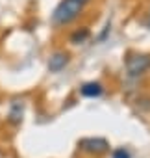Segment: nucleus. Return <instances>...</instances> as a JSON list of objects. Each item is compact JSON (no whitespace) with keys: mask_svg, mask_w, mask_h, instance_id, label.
Returning a JSON list of instances; mask_svg holds the SVG:
<instances>
[{"mask_svg":"<svg viewBox=\"0 0 150 158\" xmlns=\"http://www.w3.org/2000/svg\"><path fill=\"white\" fill-rule=\"evenodd\" d=\"M82 8L84 4H80L78 0H61L52 13V23L57 26H65L82 13Z\"/></svg>","mask_w":150,"mask_h":158,"instance_id":"1","label":"nucleus"},{"mask_svg":"<svg viewBox=\"0 0 150 158\" xmlns=\"http://www.w3.org/2000/svg\"><path fill=\"white\" fill-rule=\"evenodd\" d=\"M78 145L82 147V151L91 152V154H102V152H106L108 147H109L104 138H85V139H82Z\"/></svg>","mask_w":150,"mask_h":158,"instance_id":"2","label":"nucleus"},{"mask_svg":"<svg viewBox=\"0 0 150 158\" xmlns=\"http://www.w3.org/2000/svg\"><path fill=\"white\" fill-rule=\"evenodd\" d=\"M0 158H2V156H0Z\"/></svg>","mask_w":150,"mask_h":158,"instance_id":"11","label":"nucleus"},{"mask_svg":"<svg viewBox=\"0 0 150 158\" xmlns=\"http://www.w3.org/2000/svg\"><path fill=\"white\" fill-rule=\"evenodd\" d=\"M87 35H89V32H87V30H82V32L78 30V32H74V34H72V37H70V39H72V43H82V41H85V39H87Z\"/></svg>","mask_w":150,"mask_h":158,"instance_id":"7","label":"nucleus"},{"mask_svg":"<svg viewBox=\"0 0 150 158\" xmlns=\"http://www.w3.org/2000/svg\"><path fill=\"white\" fill-rule=\"evenodd\" d=\"M148 26H150V21H148Z\"/></svg>","mask_w":150,"mask_h":158,"instance_id":"10","label":"nucleus"},{"mask_svg":"<svg viewBox=\"0 0 150 158\" xmlns=\"http://www.w3.org/2000/svg\"><path fill=\"white\" fill-rule=\"evenodd\" d=\"M78 2H80V4H85V2H87V0H78Z\"/></svg>","mask_w":150,"mask_h":158,"instance_id":"9","label":"nucleus"},{"mask_svg":"<svg viewBox=\"0 0 150 158\" xmlns=\"http://www.w3.org/2000/svg\"><path fill=\"white\" fill-rule=\"evenodd\" d=\"M113 158H132V156H130V152L126 149H117L113 152Z\"/></svg>","mask_w":150,"mask_h":158,"instance_id":"8","label":"nucleus"},{"mask_svg":"<svg viewBox=\"0 0 150 158\" xmlns=\"http://www.w3.org/2000/svg\"><path fill=\"white\" fill-rule=\"evenodd\" d=\"M82 95L84 97H89V99H93V97H100L102 93H104V88H102V84L100 82H87V84H84L82 86Z\"/></svg>","mask_w":150,"mask_h":158,"instance_id":"5","label":"nucleus"},{"mask_svg":"<svg viewBox=\"0 0 150 158\" xmlns=\"http://www.w3.org/2000/svg\"><path fill=\"white\" fill-rule=\"evenodd\" d=\"M67 63H69V54L67 52H56L48 60V69H50V73H59Z\"/></svg>","mask_w":150,"mask_h":158,"instance_id":"4","label":"nucleus"},{"mask_svg":"<svg viewBox=\"0 0 150 158\" xmlns=\"http://www.w3.org/2000/svg\"><path fill=\"white\" fill-rule=\"evenodd\" d=\"M10 121L15 123V125L22 121V104H21L19 101H15V102L11 104V110H10Z\"/></svg>","mask_w":150,"mask_h":158,"instance_id":"6","label":"nucleus"},{"mask_svg":"<svg viewBox=\"0 0 150 158\" xmlns=\"http://www.w3.org/2000/svg\"><path fill=\"white\" fill-rule=\"evenodd\" d=\"M150 65V58L148 56H130L126 61V69L130 76H139L141 73L146 71V67Z\"/></svg>","mask_w":150,"mask_h":158,"instance_id":"3","label":"nucleus"}]
</instances>
